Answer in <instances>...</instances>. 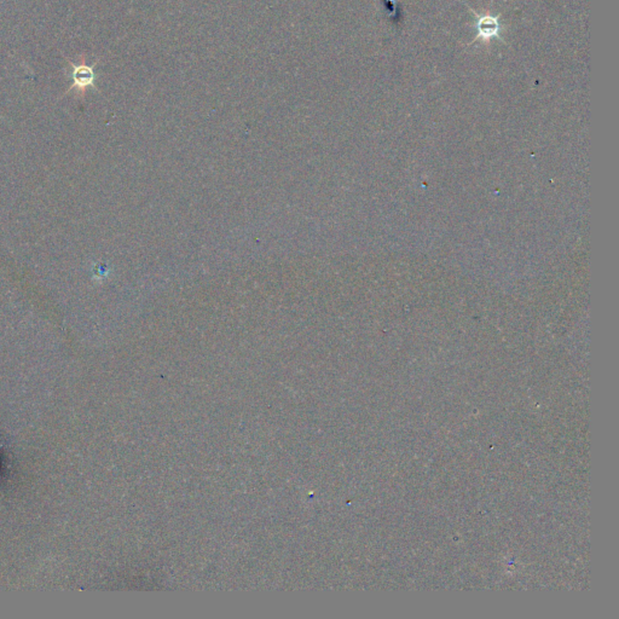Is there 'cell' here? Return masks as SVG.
Masks as SVG:
<instances>
[{"instance_id":"1","label":"cell","mask_w":619,"mask_h":619,"mask_svg":"<svg viewBox=\"0 0 619 619\" xmlns=\"http://www.w3.org/2000/svg\"><path fill=\"white\" fill-rule=\"evenodd\" d=\"M471 13H473L478 18V34L475 36V39L471 44L477 43L479 40H482V43H485V44H489V41L492 39H499L502 43H504L503 39L500 36L501 26L500 21H499L500 16H496V18L489 16V15L487 16H479L472 9H471Z\"/></svg>"},{"instance_id":"2","label":"cell","mask_w":619,"mask_h":619,"mask_svg":"<svg viewBox=\"0 0 619 619\" xmlns=\"http://www.w3.org/2000/svg\"><path fill=\"white\" fill-rule=\"evenodd\" d=\"M73 71V79H74V85L73 88L78 90H85L89 86H92L95 81V73H93L92 67L86 66V64H79L74 66Z\"/></svg>"}]
</instances>
